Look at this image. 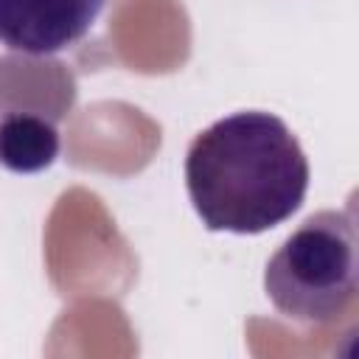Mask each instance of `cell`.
Here are the masks:
<instances>
[{
	"label": "cell",
	"mask_w": 359,
	"mask_h": 359,
	"mask_svg": "<svg viewBox=\"0 0 359 359\" xmlns=\"http://www.w3.org/2000/svg\"><path fill=\"white\" fill-rule=\"evenodd\" d=\"M76 101V79L65 62L11 53L0 56V165L36 174L59 157V121Z\"/></svg>",
	"instance_id": "3"
},
{
	"label": "cell",
	"mask_w": 359,
	"mask_h": 359,
	"mask_svg": "<svg viewBox=\"0 0 359 359\" xmlns=\"http://www.w3.org/2000/svg\"><path fill=\"white\" fill-rule=\"evenodd\" d=\"M264 292L272 306L300 323H331L356 297L353 210L309 216L269 258Z\"/></svg>",
	"instance_id": "2"
},
{
	"label": "cell",
	"mask_w": 359,
	"mask_h": 359,
	"mask_svg": "<svg viewBox=\"0 0 359 359\" xmlns=\"http://www.w3.org/2000/svg\"><path fill=\"white\" fill-rule=\"evenodd\" d=\"M107 0H0V42L17 53L48 56L79 42Z\"/></svg>",
	"instance_id": "4"
},
{
	"label": "cell",
	"mask_w": 359,
	"mask_h": 359,
	"mask_svg": "<svg viewBox=\"0 0 359 359\" xmlns=\"http://www.w3.org/2000/svg\"><path fill=\"white\" fill-rule=\"evenodd\" d=\"M185 185L208 230L264 233L303 205L309 160L278 115L247 109L191 140Z\"/></svg>",
	"instance_id": "1"
}]
</instances>
